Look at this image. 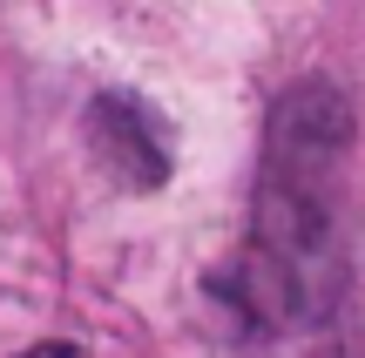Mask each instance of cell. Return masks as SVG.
Wrapping results in <instances>:
<instances>
[{"label": "cell", "instance_id": "1", "mask_svg": "<svg viewBox=\"0 0 365 358\" xmlns=\"http://www.w3.org/2000/svg\"><path fill=\"white\" fill-rule=\"evenodd\" d=\"M352 115H345L339 88L304 81L298 95L277 102L271 122V162H264V196H257V251H250V278H257V305L271 318H298V298H318V270H331V162H339Z\"/></svg>", "mask_w": 365, "mask_h": 358}, {"label": "cell", "instance_id": "2", "mask_svg": "<svg viewBox=\"0 0 365 358\" xmlns=\"http://www.w3.org/2000/svg\"><path fill=\"white\" fill-rule=\"evenodd\" d=\"M88 129H95V156H102L129 189H156L163 176H170L163 129H156V115H149L135 95H95Z\"/></svg>", "mask_w": 365, "mask_h": 358}, {"label": "cell", "instance_id": "3", "mask_svg": "<svg viewBox=\"0 0 365 358\" xmlns=\"http://www.w3.org/2000/svg\"><path fill=\"white\" fill-rule=\"evenodd\" d=\"M27 358H81V352H75V345H34Z\"/></svg>", "mask_w": 365, "mask_h": 358}]
</instances>
